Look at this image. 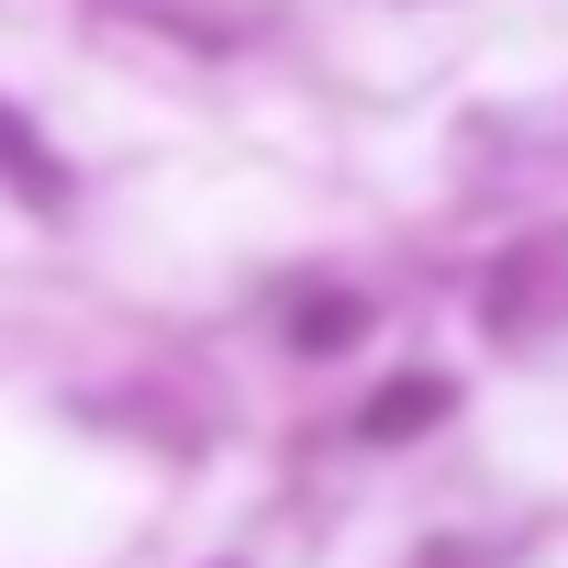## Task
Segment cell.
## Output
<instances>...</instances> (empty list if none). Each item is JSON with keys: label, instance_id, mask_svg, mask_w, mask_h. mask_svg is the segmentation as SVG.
I'll use <instances>...</instances> for the list:
<instances>
[{"label": "cell", "instance_id": "3957f363", "mask_svg": "<svg viewBox=\"0 0 568 568\" xmlns=\"http://www.w3.org/2000/svg\"><path fill=\"white\" fill-rule=\"evenodd\" d=\"M357 324H368V302H357V291H313V302L291 313V335H302V357H335V346H346Z\"/></svg>", "mask_w": 568, "mask_h": 568}, {"label": "cell", "instance_id": "6da1fadb", "mask_svg": "<svg viewBox=\"0 0 568 568\" xmlns=\"http://www.w3.org/2000/svg\"><path fill=\"white\" fill-rule=\"evenodd\" d=\"M568 324V234H524L513 256H490L479 278V335L490 346H535Z\"/></svg>", "mask_w": 568, "mask_h": 568}, {"label": "cell", "instance_id": "277c9868", "mask_svg": "<svg viewBox=\"0 0 568 568\" xmlns=\"http://www.w3.org/2000/svg\"><path fill=\"white\" fill-rule=\"evenodd\" d=\"M0 179H12L23 201H57V156H45V145H23V123H12V112H0Z\"/></svg>", "mask_w": 568, "mask_h": 568}, {"label": "cell", "instance_id": "5b68a950", "mask_svg": "<svg viewBox=\"0 0 568 568\" xmlns=\"http://www.w3.org/2000/svg\"><path fill=\"white\" fill-rule=\"evenodd\" d=\"M424 568H468V546H435V557H424Z\"/></svg>", "mask_w": 568, "mask_h": 568}, {"label": "cell", "instance_id": "7a4b0ae2", "mask_svg": "<svg viewBox=\"0 0 568 568\" xmlns=\"http://www.w3.org/2000/svg\"><path fill=\"white\" fill-rule=\"evenodd\" d=\"M446 413H457L446 379H390V390L357 413V435H368V446H402V435H424V424H446Z\"/></svg>", "mask_w": 568, "mask_h": 568}]
</instances>
